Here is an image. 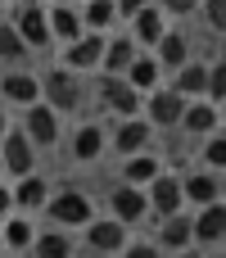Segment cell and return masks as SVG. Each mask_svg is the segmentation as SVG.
<instances>
[{
	"instance_id": "cell-2",
	"label": "cell",
	"mask_w": 226,
	"mask_h": 258,
	"mask_svg": "<svg viewBox=\"0 0 226 258\" xmlns=\"http://www.w3.org/2000/svg\"><path fill=\"white\" fill-rule=\"evenodd\" d=\"M41 100L63 118V113H72L77 104H82V82H77V73H68V68H50L45 77H41Z\"/></svg>"
},
{
	"instance_id": "cell-10",
	"label": "cell",
	"mask_w": 226,
	"mask_h": 258,
	"mask_svg": "<svg viewBox=\"0 0 226 258\" xmlns=\"http://www.w3.org/2000/svg\"><path fill=\"white\" fill-rule=\"evenodd\" d=\"M100 54H104V32H82L77 41H68L63 68L68 73H91V68H100Z\"/></svg>"
},
{
	"instance_id": "cell-33",
	"label": "cell",
	"mask_w": 226,
	"mask_h": 258,
	"mask_svg": "<svg viewBox=\"0 0 226 258\" xmlns=\"http://www.w3.org/2000/svg\"><path fill=\"white\" fill-rule=\"evenodd\" d=\"M204 18H208L213 32H222V36H226V0H204Z\"/></svg>"
},
{
	"instance_id": "cell-26",
	"label": "cell",
	"mask_w": 226,
	"mask_h": 258,
	"mask_svg": "<svg viewBox=\"0 0 226 258\" xmlns=\"http://www.w3.org/2000/svg\"><path fill=\"white\" fill-rule=\"evenodd\" d=\"M159 172H163V163H159L149 150H140V154L122 159V181H127V186H149Z\"/></svg>"
},
{
	"instance_id": "cell-27",
	"label": "cell",
	"mask_w": 226,
	"mask_h": 258,
	"mask_svg": "<svg viewBox=\"0 0 226 258\" xmlns=\"http://www.w3.org/2000/svg\"><path fill=\"white\" fill-rule=\"evenodd\" d=\"M82 9V27L86 32H109L113 23H118V5L113 0H86V5H77Z\"/></svg>"
},
{
	"instance_id": "cell-17",
	"label": "cell",
	"mask_w": 226,
	"mask_h": 258,
	"mask_svg": "<svg viewBox=\"0 0 226 258\" xmlns=\"http://www.w3.org/2000/svg\"><path fill=\"white\" fill-rule=\"evenodd\" d=\"M104 150H109V136H104L100 122H82V127L72 132V159H77V163H95Z\"/></svg>"
},
{
	"instance_id": "cell-24",
	"label": "cell",
	"mask_w": 226,
	"mask_h": 258,
	"mask_svg": "<svg viewBox=\"0 0 226 258\" xmlns=\"http://www.w3.org/2000/svg\"><path fill=\"white\" fill-rule=\"evenodd\" d=\"M163 32H168V23H163V9H159V5H145V9L131 18V41H136V45H154Z\"/></svg>"
},
{
	"instance_id": "cell-39",
	"label": "cell",
	"mask_w": 226,
	"mask_h": 258,
	"mask_svg": "<svg viewBox=\"0 0 226 258\" xmlns=\"http://www.w3.org/2000/svg\"><path fill=\"white\" fill-rule=\"evenodd\" d=\"M217 113H222V118H226V95H222V104H217Z\"/></svg>"
},
{
	"instance_id": "cell-29",
	"label": "cell",
	"mask_w": 226,
	"mask_h": 258,
	"mask_svg": "<svg viewBox=\"0 0 226 258\" xmlns=\"http://www.w3.org/2000/svg\"><path fill=\"white\" fill-rule=\"evenodd\" d=\"M32 240H36V227L27 218H9L0 231V245H9V249H32Z\"/></svg>"
},
{
	"instance_id": "cell-1",
	"label": "cell",
	"mask_w": 226,
	"mask_h": 258,
	"mask_svg": "<svg viewBox=\"0 0 226 258\" xmlns=\"http://www.w3.org/2000/svg\"><path fill=\"white\" fill-rule=\"evenodd\" d=\"M95 204H91V195H82V190H54L50 200H45V213H50V222L59 227V231H68V227H86L95 213H91Z\"/></svg>"
},
{
	"instance_id": "cell-11",
	"label": "cell",
	"mask_w": 226,
	"mask_h": 258,
	"mask_svg": "<svg viewBox=\"0 0 226 258\" xmlns=\"http://www.w3.org/2000/svg\"><path fill=\"white\" fill-rule=\"evenodd\" d=\"M149 141H154V127L136 113V118H122L118 127H113V136H109V145L122 154V159H131V154H140V150H149Z\"/></svg>"
},
{
	"instance_id": "cell-8",
	"label": "cell",
	"mask_w": 226,
	"mask_h": 258,
	"mask_svg": "<svg viewBox=\"0 0 226 258\" xmlns=\"http://www.w3.org/2000/svg\"><path fill=\"white\" fill-rule=\"evenodd\" d=\"M109 213L122 222V227H136L145 213H149V200H145V186H127V181H118L113 190H109Z\"/></svg>"
},
{
	"instance_id": "cell-9",
	"label": "cell",
	"mask_w": 226,
	"mask_h": 258,
	"mask_svg": "<svg viewBox=\"0 0 226 258\" xmlns=\"http://www.w3.org/2000/svg\"><path fill=\"white\" fill-rule=\"evenodd\" d=\"M145 200H149V213H159V218H172V213H181V209H186V200H181V177H172V172H159V177L145 186Z\"/></svg>"
},
{
	"instance_id": "cell-42",
	"label": "cell",
	"mask_w": 226,
	"mask_h": 258,
	"mask_svg": "<svg viewBox=\"0 0 226 258\" xmlns=\"http://www.w3.org/2000/svg\"><path fill=\"white\" fill-rule=\"evenodd\" d=\"M72 5H86V0H72Z\"/></svg>"
},
{
	"instance_id": "cell-40",
	"label": "cell",
	"mask_w": 226,
	"mask_h": 258,
	"mask_svg": "<svg viewBox=\"0 0 226 258\" xmlns=\"http://www.w3.org/2000/svg\"><path fill=\"white\" fill-rule=\"evenodd\" d=\"M208 258H226V254H208Z\"/></svg>"
},
{
	"instance_id": "cell-12",
	"label": "cell",
	"mask_w": 226,
	"mask_h": 258,
	"mask_svg": "<svg viewBox=\"0 0 226 258\" xmlns=\"http://www.w3.org/2000/svg\"><path fill=\"white\" fill-rule=\"evenodd\" d=\"M86 245L95 254H122L127 249V227L118 218H91L86 222Z\"/></svg>"
},
{
	"instance_id": "cell-3",
	"label": "cell",
	"mask_w": 226,
	"mask_h": 258,
	"mask_svg": "<svg viewBox=\"0 0 226 258\" xmlns=\"http://www.w3.org/2000/svg\"><path fill=\"white\" fill-rule=\"evenodd\" d=\"M59 113L45 104V100H36L32 109H23V136L36 145V150H54L59 145Z\"/></svg>"
},
{
	"instance_id": "cell-18",
	"label": "cell",
	"mask_w": 226,
	"mask_h": 258,
	"mask_svg": "<svg viewBox=\"0 0 226 258\" xmlns=\"http://www.w3.org/2000/svg\"><path fill=\"white\" fill-rule=\"evenodd\" d=\"M181 200L186 204H217L222 200V181H217V172H190V177H181Z\"/></svg>"
},
{
	"instance_id": "cell-41",
	"label": "cell",
	"mask_w": 226,
	"mask_h": 258,
	"mask_svg": "<svg viewBox=\"0 0 226 258\" xmlns=\"http://www.w3.org/2000/svg\"><path fill=\"white\" fill-rule=\"evenodd\" d=\"M0 177H5V163H0Z\"/></svg>"
},
{
	"instance_id": "cell-13",
	"label": "cell",
	"mask_w": 226,
	"mask_h": 258,
	"mask_svg": "<svg viewBox=\"0 0 226 258\" xmlns=\"http://www.w3.org/2000/svg\"><path fill=\"white\" fill-rule=\"evenodd\" d=\"M45 23H50V41H77L86 27H82V9L77 5H68V0H54V5H45Z\"/></svg>"
},
{
	"instance_id": "cell-30",
	"label": "cell",
	"mask_w": 226,
	"mask_h": 258,
	"mask_svg": "<svg viewBox=\"0 0 226 258\" xmlns=\"http://www.w3.org/2000/svg\"><path fill=\"white\" fill-rule=\"evenodd\" d=\"M27 54V45H23V36L14 32V23H0V59L5 63H18Z\"/></svg>"
},
{
	"instance_id": "cell-31",
	"label": "cell",
	"mask_w": 226,
	"mask_h": 258,
	"mask_svg": "<svg viewBox=\"0 0 226 258\" xmlns=\"http://www.w3.org/2000/svg\"><path fill=\"white\" fill-rule=\"evenodd\" d=\"M226 95V59H213L208 63V86H204V100L208 104H222Z\"/></svg>"
},
{
	"instance_id": "cell-37",
	"label": "cell",
	"mask_w": 226,
	"mask_h": 258,
	"mask_svg": "<svg viewBox=\"0 0 226 258\" xmlns=\"http://www.w3.org/2000/svg\"><path fill=\"white\" fill-rule=\"evenodd\" d=\"M9 209H14V200H9V186H0V218H5Z\"/></svg>"
},
{
	"instance_id": "cell-14",
	"label": "cell",
	"mask_w": 226,
	"mask_h": 258,
	"mask_svg": "<svg viewBox=\"0 0 226 258\" xmlns=\"http://www.w3.org/2000/svg\"><path fill=\"white\" fill-rule=\"evenodd\" d=\"M0 95H5L9 104H18V109H32V104L41 100V77L23 73V68H9V73L0 77Z\"/></svg>"
},
{
	"instance_id": "cell-20",
	"label": "cell",
	"mask_w": 226,
	"mask_h": 258,
	"mask_svg": "<svg viewBox=\"0 0 226 258\" xmlns=\"http://www.w3.org/2000/svg\"><path fill=\"white\" fill-rule=\"evenodd\" d=\"M159 249H190L195 245V231H190V213H172V218H159Z\"/></svg>"
},
{
	"instance_id": "cell-23",
	"label": "cell",
	"mask_w": 226,
	"mask_h": 258,
	"mask_svg": "<svg viewBox=\"0 0 226 258\" xmlns=\"http://www.w3.org/2000/svg\"><path fill=\"white\" fill-rule=\"evenodd\" d=\"M154 59H159V68H172V73H177V68L190 59V41H186L181 32H172V27H168V32L154 41Z\"/></svg>"
},
{
	"instance_id": "cell-43",
	"label": "cell",
	"mask_w": 226,
	"mask_h": 258,
	"mask_svg": "<svg viewBox=\"0 0 226 258\" xmlns=\"http://www.w3.org/2000/svg\"><path fill=\"white\" fill-rule=\"evenodd\" d=\"M50 5H54V0H50Z\"/></svg>"
},
{
	"instance_id": "cell-35",
	"label": "cell",
	"mask_w": 226,
	"mask_h": 258,
	"mask_svg": "<svg viewBox=\"0 0 226 258\" xmlns=\"http://www.w3.org/2000/svg\"><path fill=\"white\" fill-rule=\"evenodd\" d=\"M154 5H159L163 14H177V18H181V14H195L199 0H154Z\"/></svg>"
},
{
	"instance_id": "cell-4",
	"label": "cell",
	"mask_w": 226,
	"mask_h": 258,
	"mask_svg": "<svg viewBox=\"0 0 226 258\" xmlns=\"http://www.w3.org/2000/svg\"><path fill=\"white\" fill-rule=\"evenodd\" d=\"M0 163H5V177H27V172H36V145L23 136V127H9L5 132V141H0Z\"/></svg>"
},
{
	"instance_id": "cell-21",
	"label": "cell",
	"mask_w": 226,
	"mask_h": 258,
	"mask_svg": "<svg viewBox=\"0 0 226 258\" xmlns=\"http://www.w3.org/2000/svg\"><path fill=\"white\" fill-rule=\"evenodd\" d=\"M190 231H195V240H222L226 236V204L217 200V204H204L195 218H190Z\"/></svg>"
},
{
	"instance_id": "cell-5",
	"label": "cell",
	"mask_w": 226,
	"mask_h": 258,
	"mask_svg": "<svg viewBox=\"0 0 226 258\" xmlns=\"http://www.w3.org/2000/svg\"><path fill=\"white\" fill-rule=\"evenodd\" d=\"M14 32L23 36V45L27 50H41V45H50V23H45V5L41 0H23L18 9H14Z\"/></svg>"
},
{
	"instance_id": "cell-25",
	"label": "cell",
	"mask_w": 226,
	"mask_h": 258,
	"mask_svg": "<svg viewBox=\"0 0 226 258\" xmlns=\"http://www.w3.org/2000/svg\"><path fill=\"white\" fill-rule=\"evenodd\" d=\"M159 73H163V68H159V59H154V54H136V59H131V68H127L122 77H127V86H131V91L149 95V91H159Z\"/></svg>"
},
{
	"instance_id": "cell-38",
	"label": "cell",
	"mask_w": 226,
	"mask_h": 258,
	"mask_svg": "<svg viewBox=\"0 0 226 258\" xmlns=\"http://www.w3.org/2000/svg\"><path fill=\"white\" fill-rule=\"evenodd\" d=\"M5 132H9V118H5V109H0V141H5Z\"/></svg>"
},
{
	"instance_id": "cell-6",
	"label": "cell",
	"mask_w": 226,
	"mask_h": 258,
	"mask_svg": "<svg viewBox=\"0 0 226 258\" xmlns=\"http://www.w3.org/2000/svg\"><path fill=\"white\" fill-rule=\"evenodd\" d=\"M95 91H100L104 109H109V113H118V118H136V113H140V104H145V95H140V91H131V86H127V77H109V73H100Z\"/></svg>"
},
{
	"instance_id": "cell-7",
	"label": "cell",
	"mask_w": 226,
	"mask_h": 258,
	"mask_svg": "<svg viewBox=\"0 0 226 258\" xmlns=\"http://www.w3.org/2000/svg\"><path fill=\"white\" fill-rule=\"evenodd\" d=\"M181 113H186V95H177L172 86L145 95V122H149V127H163V132H168V127L181 122Z\"/></svg>"
},
{
	"instance_id": "cell-32",
	"label": "cell",
	"mask_w": 226,
	"mask_h": 258,
	"mask_svg": "<svg viewBox=\"0 0 226 258\" xmlns=\"http://www.w3.org/2000/svg\"><path fill=\"white\" fill-rule=\"evenodd\" d=\"M204 163H208V168H226V132L222 127L204 136Z\"/></svg>"
},
{
	"instance_id": "cell-15",
	"label": "cell",
	"mask_w": 226,
	"mask_h": 258,
	"mask_svg": "<svg viewBox=\"0 0 226 258\" xmlns=\"http://www.w3.org/2000/svg\"><path fill=\"white\" fill-rule=\"evenodd\" d=\"M140 54V45L131 41V36H104V54H100V73H109V77H122L127 68H131V59Z\"/></svg>"
},
{
	"instance_id": "cell-19",
	"label": "cell",
	"mask_w": 226,
	"mask_h": 258,
	"mask_svg": "<svg viewBox=\"0 0 226 258\" xmlns=\"http://www.w3.org/2000/svg\"><path fill=\"white\" fill-rule=\"evenodd\" d=\"M9 200H14L23 213H36V209H45V200H50V186H45L36 172H27V177H18V181L9 186Z\"/></svg>"
},
{
	"instance_id": "cell-36",
	"label": "cell",
	"mask_w": 226,
	"mask_h": 258,
	"mask_svg": "<svg viewBox=\"0 0 226 258\" xmlns=\"http://www.w3.org/2000/svg\"><path fill=\"white\" fill-rule=\"evenodd\" d=\"M113 5H118V18H127V23H131L145 5H154V0H113Z\"/></svg>"
},
{
	"instance_id": "cell-16",
	"label": "cell",
	"mask_w": 226,
	"mask_h": 258,
	"mask_svg": "<svg viewBox=\"0 0 226 258\" xmlns=\"http://www.w3.org/2000/svg\"><path fill=\"white\" fill-rule=\"evenodd\" d=\"M177 127H186L190 136H208V132L222 127V113H217V104H208V100H186V113H181Z\"/></svg>"
},
{
	"instance_id": "cell-22",
	"label": "cell",
	"mask_w": 226,
	"mask_h": 258,
	"mask_svg": "<svg viewBox=\"0 0 226 258\" xmlns=\"http://www.w3.org/2000/svg\"><path fill=\"white\" fill-rule=\"evenodd\" d=\"M204 86H208V63H199V59H186L172 77V91L186 100H204Z\"/></svg>"
},
{
	"instance_id": "cell-34",
	"label": "cell",
	"mask_w": 226,
	"mask_h": 258,
	"mask_svg": "<svg viewBox=\"0 0 226 258\" xmlns=\"http://www.w3.org/2000/svg\"><path fill=\"white\" fill-rule=\"evenodd\" d=\"M122 258H163V249H159L154 240H131V245L122 249Z\"/></svg>"
},
{
	"instance_id": "cell-28",
	"label": "cell",
	"mask_w": 226,
	"mask_h": 258,
	"mask_svg": "<svg viewBox=\"0 0 226 258\" xmlns=\"http://www.w3.org/2000/svg\"><path fill=\"white\" fill-rule=\"evenodd\" d=\"M32 254L36 258H72V240H68L59 227H50V231H41V236L32 240Z\"/></svg>"
}]
</instances>
